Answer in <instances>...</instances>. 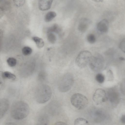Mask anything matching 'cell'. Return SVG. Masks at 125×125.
Instances as JSON below:
<instances>
[{"instance_id": "1", "label": "cell", "mask_w": 125, "mask_h": 125, "mask_svg": "<svg viewBox=\"0 0 125 125\" xmlns=\"http://www.w3.org/2000/svg\"><path fill=\"white\" fill-rule=\"evenodd\" d=\"M30 108L25 102L20 101L14 103L11 106V114L15 119L21 120L26 117L29 114Z\"/></svg>"}, {"instance_id": "2", "label": "cell", "mask_w": 125, "mask_h": 125, "mask_svg": "<svg viewBox=\"0 0 125 125\" xmlns=\"http://www.w3.org/2000/svg\"><path fill=\"white\" fill-rule=\"evenodd\" d=\"M52 91L48 85L41 83L37 87L35 95L36 101L39 103L43 104L48 101L51 98Z\"/></svg>"}, {"instance_id": "3", "label": "cell", "mask_w": 125, "mask_h": 125, "mask_svg": "<svg viewBox=\"0 0 125 125\" xmlns=\"http://www.w3.org/2000/svg\"><path fill=\"white\" fill-rule=\"evenodd\" d=\"M74 83L73 76L69 73L66 74L60 79L58 84V89L61 92H66L71 89Z\"/></svg>"}, {"instance_id": "4", "label": "cell", "mask_w": 125, "mask_h": 125, "mask_svg": "<svg viewBox=\"0 0 125 125\" xmlns=\"http://www.w3.org/2000/svg\"><path fill=\"white\" fill-rule=\"evenodd\" d=\"M72 104L79 110L84 109L87 105L88 101L87 98L84 95L79 93L73 94L71 98Z\"/></svg>"}, {"instance_id": "5", "label": "cell", "mask_w": 125, "mask_h": 125, "mask_svg": "<svg viewBox=\"0 0 125 125\" xmlns=\"http://www.w3.org/2000/svg\"><path fill=\"white\" fill-rule=\"evenodd\" d=\"M91 52L88 51H84L80 52L75 61L77 65L81 68H84L89 64L92 57Z\"/></svg>"}, {"instance_id": "6", "label": "cell", "mask_w": 125, "mask_h": 125, "mask_svg": "<svg viewBox=\"0 0 125 125\" xmlns=\"http://www.w3.org/2000/svg\"><path fill=\"white\" fill-rule=\"evenodd\" d=\"M90 67L93 71L98 72L101 70L104 67V61L101 56L92 57L89 63Z\"/></svg>"}, {"instance_id": "7", "label": "cell", "mask_w": 125, "mask_h": 125, "mask_svg": "<svg viewBox=\"0 0 125 125\" xmlns=\"http://www.w3.org/2000/svg\"><path fill=\"white\" fill-rule=\"evenodd\" d=\"M93 99L97 105H99L107 101L106 94L105 91L102 89L98 88L95 91Z\"/></svg>"}, {"instance_id": "8", "label": "cell", "mask_w": 125, "mask_h": 125, "mask_svg": "<svg viewBox=\"0 0 125 125\" xmlns=\"http://www.w3.org/2000/svg\"><path fill=\"white\" fill-rule=\"evenodd\" d=\"M107 101H108L113 105H115L119 103L120 96L119 92L116 90L111 89L106 93Z\"/></svg>"}, {"instance_id": "9", "label": "cell", "mask_w": 125, "mask_h": 125, "mask_svg": "<svg viewBox=\"0 0 125 125\" xmlns=\"http://www.w3.org/2000/svg\"><path fill=\"white\" fill-rule=\"evenodd\" d=\"M91 116L94 120L98 122L103 121L106 116L104 112L101 109H94L92 111Z\"/></svg>"}, {"instance_id": "10", "label": "cell", "mask_w": 125, "mask_h": 125, "mask_svg": "<svg viewBox=\"0 0 125 125\" xmlns=\"http://www.w3.org/2000/svg\"><path fill=\"white\" fill-rule=\"evenodd\" d=\"M9 103L8 100L5 98L0 99V119L5 115L8 110Z\"/></svg>"}, {"instance_id": "11", "label": "cell", "mask_w": 125, "mask_h": 125, "mask_svg": "<svg viewBox=\"0 0 125 125\" xmlns=\"http://www.w3.org/2000/svg\"><path fill=\"white\" fill-rule=\"evenodd\" d=\"M91 23L90 20L87 18H83L80 21L78 25V30L82 32H85Z\"/></svg>"}, {"instance_id": "12", "label": "cell", "mask_w": 125, "mask_h": 125, "mask_svg": "<svg viewBox=\"0 0 125 125\" xmlns=\"http://www.w3.org/2000/svg\"><path fill=\"white\" fill-rule=\"evenodd\" d=\"M109 28V23L106 19L102 20L97 24V28L100 33H104L107 32Z\"/></svg>"}, {"instance_id": "13", "label": "cell", "mask_w": 125, "mask_h": 125, "mask_svg": "<svg viewBox=\"0 0 125 125\" xmlns=\"http://www.w3.org/2000/svg\"><path fill=\"white\" fill-rule=\"evenodd\" d=\"M53 0H38L39 9L42 11L47 10L51 7Z\"/></svg>"}, {"instance_id": "14", "label": "cell", "mask_w": 125, "mask_h": 125, "mask_svg": "<svg viewBox=\"0 0 125 125\" xmlns=\"http://www.w3.org/2000/svg\"><path fill=\"white\" fill-rule=\"evenodd\" d=\"M32 39L36 43L37 47L39 48L42 47L44 45V42L43 39L39 37L35 36Z\"/></svg>"}, {"instance_id": "15", "label": "cell", "mask_w": 125, "mask_h": 125, "mask_svg": "<svg viewBox=\"0 0 125 125\" xmlns=\"http://www.w3.org/2000/svg\"><path fill=\"white\" fill-rule=\"evenodd\" d=\"M56 16L54 11H50L48 12L45 16L44 19L46 22H49L52 20Z\"/></svg>"}, {"instance_id": "16", "label": "cell", "mask_w": 125, "mask_h": 125, "mask_svg": "<svg viewBox=\"0 0 125 125\" xmlns=\"http://www.w3.org/2000/svg\"><path fill=\"white\" fill-rule=\"evenodd\" d=\"M74 124L75 125H88L89 123L85 119L81 117L77 118L74 121Z\"/></svg>"}, {"instance_id": "17", "label": "cell", "mask_w": 125, "mask_h": 125, "mask_svg": "<svg viewBox=\"0 0 125 125\" xmlns=\"http://www.w3.org/2000/svg\"><path fill=\"white\" fill-rule=\"evenodd\" d=\"M2 75L5 79H8L14 80L16 78L14 74L7 71L2 73Z\"/></svg>"}, {"instance_id": "18", "label": "cell", "mask_w": 125, "mask_h": 125, "mask_svg": "<svg viewBox=\"0 0 125 125\" xmlns=\"http://www.w3.org/2000/svg\"><path fill=\"white\" fill-rule=\"evenodd\" d=\"M60 30V28L58 25L57 24H55L48 28L47 33L57 32Z\"/></svg>"}, {"instance_id": "19", "label": "cell", "mask_w": 125, "mask_h": 125, "mask_svg": "<svg viewBox=\"0 0 125 125\" xmlns=\"http://www.w3.org/2000/svg\"><path fill=\"white\" fill-rule=\"evenodd\" d=\"M47 37L48 40L50 43L53 44L55 42L56 37L53 32L47 33Z\"/></svg>"}, {"instance_id": "20", "label": "cell", "mask_w": 125, "mask_h": 125, "mask_svg": "<svg viewBox=\"0 0 125 125\" xmlns=\"http://www.w3.org/2000/svg\"><path fill=\"white\" fill-rule=\"evenodd\" d=\"M46 74L45 73L41 72L39 74L37 78L38 81L42 83L46 80Z\"/></svg>"}, {"instance_id": "21", "label": "cell", "mask_w": 125, "mask_h": 125, "mask_svg": "<svg viewBox=\"0 0 125 125\" xmlns=\"http://www.w3.org/2000/svg\"><path fill=\"white\" fill-rule=\"evenodd\" d=\"M95 78L96 81L100 83H104L105 79L104 75L101 73L97 74Z\"/></svg>"}, {"instance_id": "22", "label": "cell", "mask_w": 125, "mask_h": 125, "mask_svg": "<svg viewBox=\"0 0 125 125\" xmlns=\"http://www.w3.org/2000/svg\"><path fill=\"white\" fill-rule=\"evenodd\" d=\"M22 52L24 55H28L32 53V49L29 47L25 46L23 48Z\"/></svg>"}, {"instance_id": "23", "label": "cell", "mask_w": 125, "mask_h": 125, "mask_svg": "<svg viewBox=\"0 0 125 125\" xmlns=\"http://www.w3.org/2000/svg\"><path fill=\"white\" fill-rule=\"evenodd\" d=\"M7 62L8 64L11 67L15 66L17 63L16 59L13 57H9L7 60Z\"/></svg>"}, {"instance_id": "24", "label": "cell", "mask_w": 125, "mask_h": 125, "mask_svg": "<svg viewBox=\"0 0 125 125\" xmlns=\"http://www.w3.org/2000/svg\"><path fill=\"white\" fill-rule=\"evenodd\" d=\"M87 40L88 42L91 44H93L96 41V38L94 34H90L87 36Z\"/></svg>"}, {"instance_id": "25", "label": "cell", "mask_w": 125, "mask_h": 125, "mask_svg": "<svg viewBox=\"0 0 125 125\" xmlns=\"http://www.w3.org/2000/svg\"><path fill=\"white\" fill-rule=\"evenodd\" d=\"M15 5L17 7H20L24 4L25 0H13Z\"/></svg>"}, {"instance_id": "26", "label": "cell", "mask_w": 125, "mask_h": 125, "mask_svg": "<svg viewBox=\"0 0 125 125\" xmlns=\"http://www.w3.org/2000/svg\"><path fill=\"white\" fill-rule=\"evenodd\" d=\"M4 79L2 75V72H0V89H2L4 88Z\"/></svg>"}, {"instance_id": "27", "label": "cell", "mask_w": 125, "mask_h": 125, "mask_svg": "<svg viewBox=\"0 0 125 125\" xmlns=\"http://www.w3.org/2000/svg\"><path fill=\"white\" fill-rule=\"evenodd\" d=\"M107 80L109 81H111L114 78L112 72L111 70H109L107 72Z\"/></svg>"}, {"instance_id": "28", "label": "cell", "mask_w": 125, "mask_h": 125, "mask_svg": "<svg viewBox=\"0 0 125 125\" xmlns=\"http://www.w3.org/2000/svg\"><path fill=\"white\" fill-rule=\"evenodd\" d=\"M125 39H124L120 43L119 48L123 52H125Z\"/></svg>"}, {"instance_id": "29", "label": "cell", "mask_w": 125, "mask_h": 125, "mask_svg": "<svg viewBox=\"0 0 125 125\" xmlns=\"http://www.w3.org/2000/svg\"><path fill=\"white\" fill-rule=\"evenodd\" d=\"M4 13V9L1 7H0V18L3 16Z\"/></svg>"}, {"instance_id": "30", "label": "cell", "mask_w": 125, "mask_h": 125, "mask_svg": "<svg viewBox=\"0 0 125 125\" xmlns=\"http://www.w3.org/2000/svg\"><path fill=\"white\" fill-rule=\"evenodd\" d=\"M3 32L2 31L0 30V48L1 45L2 40L3 37Z\"/></svg>"}, {"instance_id": "31", "label": "cell", "mask_w": 125, "mask_h": 125, "mask_svg": "<svg viewBox=\"0 0 125 125\" xmlns=\"http://www.w3.org/2000/svg\"><path fill=\"white\" fill-rule=\"evenodd\" d=\"M120 120L122 123L123 124H125V115H123L122 116Z\"/></svg>"}, {"instance_id": "32", "label": "cell", "mask_w": 125, "mask_h": 125, "mask_svg": "<svg viewBox=\"0 0 125 125\" xmlns=\"http://www.w3.org/2000/svg\"><path fill=\"white\" fill-rule=\"evenodd\" d=\"M55 125H66V124L65 123L62 122H58L56 123Z\"/></svg>"}, {"instance_id": "33", "label": "cell", "mask_w": 125, "mask_h": 125, "mask_svg": "<svg viewBox=\"0 0 125 125\" xmlns=\"http://www.w3.org/2000/svg\"><path fill=\"white\" fill-rule=\"evenodd\" d=\"M93 1L97 2H102L103 0H92Z\"/></svg>"}, {"instance_id": "34", "label": "cell", "mask_w": 125, "mask_h": 125, "mask_svg": "<svg viewBox=\"0 0 125 125\" xmlns=\"http://www.w3.org/2000/svg\"><path fill=\"white\" fill-rule=\"evenodd\" d=\"M119 59L121 60H125V59L124 58L122 57L120 58Z\"/></svg>"}]
</instances>
